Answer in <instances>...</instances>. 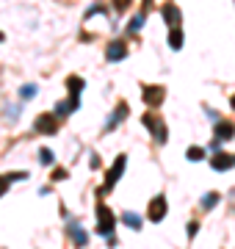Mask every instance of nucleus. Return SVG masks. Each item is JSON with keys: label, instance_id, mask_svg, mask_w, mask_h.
<instances>
[{"label": "nucleus", "instance_id": "obj_21", "mask_svg": "<svg viewBox=\"0 0 235 249\" xmlns=\"http://www.w3.org/2000/svg\"><path fill=\"white\" fill-rule=\"evenodd\" d=\"M19 94H22V100H31L34 94H36V86H34V83H28V86H22V91H19Z\"/></svg>", "mask_w": 235, "mask_h": 249}, {"label": "nucleus", "instance_id": "obj_19", "mask_svg": "<svg viewBox=\"0 0 235 249\" xmlns=\"http://www.w3.org/2000/svg\"><path fill=\"white\" fill-rule=\"evenodd\" d=\"M216 202H218V194H205V196H202V208H208V211H210Z\"/></svg>", "mask_w": 235, "mask_h": 249}, {"label": "nucleus", "instance_id": "obj_3", "mask_svg": "<svg viewBox=\"0 0 235 249\" xmlns=\"http://www.w3.org/2000/svg\"><path fill=\"white\" fill-rule=\"evenodd\" d=\"M125 163H127V158H125V155H117V160H114V166H111V172L105 175V186L100 188L102 194H105V191H114V186L119 183V178L125 175Z\"/></svg>", "mask_w": 235, "mask_h": 249}, {"label": "nucleus", "instance_id": "obj_20", "mask_svg": "<svg viewBox=\"0 0 235 249\" xmlns=\"http://www.w3.org/2000/svg\"><path fill=\"white\" fill-rule=\"evenodd\" d=\"M111 3H114V9L117 11H127L130 6H133V0H111Z\"/></svg>", "mask_w": 235, "mask_h": 249}, {"label": "nucleus", "instance_id": "obj_12", "mask_svg": "<svg viewBox=\"0 0 235 249\" xmlns=\"http://www.w3.org/2000/svg\"><path fill=\"white\" fill-rule=\"evenodd\" d=\"M125 116H127V103H119V106H117V111L111 114L108 124H105V130H114V127H117V124L122 122V119H125Z\"/></svg>", "mask_w": 235, "mask_h": 249}, {"label": "nucleus", "instance_id": "obj_4", "mask_svg": "<svg viewBox=\"0 0 235 249\" xmlns=\"http://www.w3.org/2000/svg\"><path fill=\"white\" fill-rule=\"evenodd\" d=\"M58 127H61V119H58L55 114H39L36 116V130L39 133L53 136V133H58Z\"/></svg>", "mask_w": 235, "mask_h": 249}, {"label": "nucleus", "instance_id": "obj_17", "mask_svg": "<svg viewBox=\"0 0 235 249\" xmlns=\"http://www.w3.org/2000/svg\"><path fill=\"white\" fill-rule=\"evenodd\" d=\"M144 19H147V14H144V11H138V14H136V17H133V19H130V25H127V31H130V34H136V31H138V28H141V25H144Z\"/></svg>", "mask_w": 235, "mask_h": 249}, {"label": "nucleus", "instance_id": "obj_1", "mask_svg": "<svg viewBox=\"0 0 235 249\" xmlns=\"http://www.w3.org/2000/svg\"><path fill=\"white\" fill-rule=\"evenodd\" d=\"M114 227H117V219L111 213V208L102 199H97V232L100 235H114Z\"/></svg>", "mask_w": 235, "mask_h": 249}, {"label": "nucleus", "instance_id": "obj_9", "mask_svg": "<svg viewBox=\"0 0 235 249\" xmlns=\"http://www.w3.org/2000/svg\"><path fill=\"white\" fill-rule=\"evenodd\" d=\"M216 172H227L235 166V152H216V158H213V163H210Z\"/></svg>", "mask_w": 235, "mask_h": 249}, {"label": "nucleus", "instance_id": "obj_5", "mask_svg": "<svg viewBox=\"0 0 235 249\" xmlns=\"http://www.w3.org/2000/svg\"><path fill=\"white\" fill-rule=\"evenodd\" d=\"M147 216H150V222H163L166 219V196L158 194L150 202V211H147Z\"/></svg>", "mask_w": 235, "mask_h": 249}, {"label": "nucleus", "instance_id": "obj_13", "mask_svg": "<svg viewBox=\"0 0 235 249\" xmlns=\"http://www.w3.org/2000/svg\"><path fill=\"white\" fill-rule=\"evenodd\" d=\"M67 232H69V235H72V241H75V247H86V244H89V235H86V232H83L81 230V224H69V230H67Z\"/></svg>", "mask_w": 235, "mask_h": 249}, {"label": "nucleus", "instance_id": "obj_25", "mask_svg": "<svg viewBox=\"0 0 235 249\" xmlns=\"http://www.w3.org/2000/svg\"><path fill=\"white\" fill-rule=\"evenodd\" d=\"M64 178H67V172H64V169H55L53 172V180H64Z\"/></svg>", "mask_w": 235, "mask_h": 249}, {"label": "nucleus", "instance_id": "obj_6", "mask_svg": "<svg viewBox=\"0 0 235 249\" xmlns=\"http://www.w3.org/2000/svg\"><path fill=\"white\" fill-rule=\"evenodd\" d=\"M141 91H144V103L152 108H158L163 103V97H166V89L163 86H144Z\"/></svg>", "mask_w": 235, "mask_h": 249}, {"label": "nucleus", "instance_id": "obj_14", "mask_svg": "<svg viewBox=\"0 0 235 249\" xmlns=\"http://www.w3.org/2000/svg\"><path fill=\"white\" fill-rule=\"evenodd\" d=\"M67 86H69V97H81L86 80H83V78H69V80H67Z\"/></svg>", "mask_w": 235, "mask_h": 249}, {"label": "nucleus", "instance_id": "obj_16", "mask_svg": "<svg viewBox=\"0 0 235 249\" xmlns=\"http://www.w3.org/2000/svg\"><path fill=\"white\" fill-rule=\"evenodd\" d=\"M122 222H125L127 227H133V230H141V216L133 213V211H127V213L122 216Z\"/></svg>", "mask_w": 235, "mask_h": 249}, {"label": "nucleus", "instance_id": "obj_10", "mask_svg": "<svg viewBox=\"0 0 235 249\" xmlns=\"http://www.w3.org/2000/svg\"><path fill=\"white\" fill-rule=\"evenodd\" d=\"M127 55V45H125V39H117V42H111L108 50H105V58L108 61H122Z\"/></svg>", "mask_w": 235, "mask_h": 249}, {"label": "nucleus", "instance_id": "obj_22", "mask_svg": "<svg viewBox=\"0 0 235 249\" xmlns=\"http://www.w3.org/2000/svg\"><path fill=\"white\" fill-rule=\"evenodd\" d=\"M102 11H105V6H100V3H97V6H91V11H86V19L94 17V14H102Z\"/></svg>", "mask_w": 235, "mask_h": 249}, {"label": "nucleus", "instance_id": "obj_27", "mask_svg": "<svg viewBox=\"0 0 235 249\" xmlns=\"http://www.w3.org/2000/svg\"><path fill=\"white\" fill-rule=\"evenodd\" d=\"M0 42H3V34H0Z\"/></svg>", "mask_w": 235, "mask_h": 249}, {"label": "nucleus", "instance_id": "obj_18", "mask_svg": "<svg viewBox=\"0 0 235 249\" xmlns=\"http://www.w3.org/2000/svg\"><path fill=\"white\" fill-rule=\"evenodd\" d=\"M185 158L188 160H202L205 158V150H202V147H188V150H185Z\"/></svg>", "mask_w": 235, "mask_h": 249}, {"label": "nucleus", "instance_id": "obj_23", "mask_svg": "<svg viewBox=\"0 0 235 249\" xmlns=\"http://www.w3.org/2000/svg\"><path fill=\"white\" fill-rule=\"evenodd\" d=\"M39 158L45 160V163H53V152H50V150H42V152H39Z\"/></svg>", "mask_w": 235, "mask_h": 249}, {"label": "nucleus", "instance_id": "obj_11", "mask_svg": "<svg viewBox=\"0 0 235 249\" xmlns=\"http://www.w3.org/2000/svg\"><path fill=\"white\" fill-rule=\"evenodd\" d=\"M28 172H11V175H0V196L9 191V183H14V180H25Z\"/></svg>", "mask_w": 235, "mask_h": 249}, {"label": "nucleus", "instance_id": "obj_15", "mask_svg": "<svg viewBox=\"0 0 235 249\" xmlns=\"http://www.w3.org/2000/svg\"><path fill=\"white\" fill-rule=\"evenodd\" d=\"M169 47H172V50H180L183 47V31L180 28H172V31H169Z\"/></svg>", "mask_w": 235, "mask_h": 249}, {"label": "nucleus", "instance_id": "obj_24", "mask_svg": "<svg viewBox=\"0 0 235 249\" xmlns=\"http://www.w3.org/2000/svg\"><path fill=\"white\" fill-rule=\"evenodd\" d=\"M197 232H199V224H197V222H191V224H188V238H194Z\"/></svg>", "mask_w": 235, "mask_h": 249}, {"label": "nucleus", "instance_id": "obj_8", "mask_svg": "<svg viewBox=\"0 0 235 249\" xmlns=\"http://www.w3.org/2000/svg\"><path fill=\"white\" fill-rule=\"evenodd\" d=\"M235 136V124L230 122V119H221L218 116V122H216V142L221 144V142H230Z\"/></svg>", "mask_w": 235, "mask_h": 249}, {"label": "nucleus", "instance_id": "obj_2", "mask_svg": "<svg viewBox=\"0 0 235 249\" xmlns=\"http://www.w3.org/2000/svg\"><path fill=\"white\" fill-rule=\"evenodd\" d=\"M141 119H144V127L155 136V142H158V144H166V142H169V127L163 124V119H161L158 114H144Z\"/></svg>", "mask_w": 235, "mask_h": 249}, {"label": "nucleus", "instance_id": "obj_7", "mask_svg": "<svg viewBox=\"0 0 235 249\" xmlns=\"http://www.w3.org/2000/svg\"><path fill=\"white\" fill-rule=\"evenodd\" d=\"M161 14H163V19H166V25H169V28H180L183 14H180V9H177L174 3H166V6L161 9Z\"/></svg>", "mask_w": 235, "mask_h": 249}, {"label": "nucleus", "instance_id": "obj_26", "mask_svg": "<svg viewBox=\"0 0 235 249\" xmlns=\"http://www.w3.org/2000/svg\"><path fill=\"white\" fill-rule=\"evenodd\" d=\"M233 108H235V97H233Z\"/></svg>", "mask_w": 235, "mask_h": 249}]
</instances>
